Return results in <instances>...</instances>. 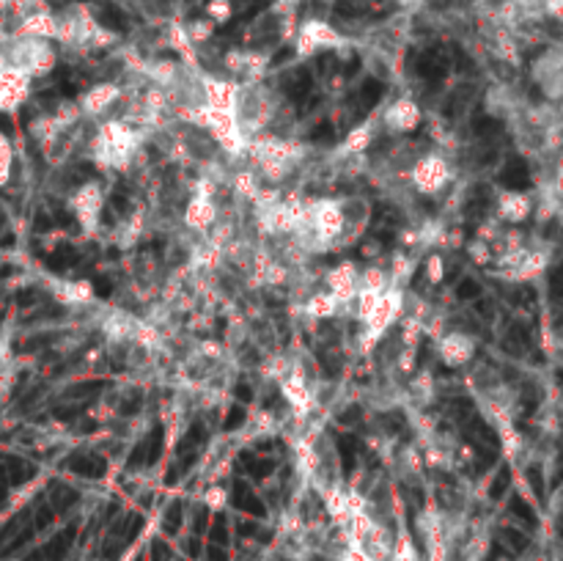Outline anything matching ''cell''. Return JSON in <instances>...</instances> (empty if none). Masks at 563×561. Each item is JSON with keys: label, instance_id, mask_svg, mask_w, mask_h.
I'll use <instances>...</instances> for the list:
<instances>
[{"label": "cell", "instance_id": "11", "mask_svg": "<svg viewBox=\"0 0 563 561\" xmlns=\"http://www.w3.org/2000/svg\"><path fill=\"white\" fill-rule=\"evenodd\" d=\"M426 273H429V281H431V284L443 281V259H440V257H431L429 265H426Z\"/></svg>", "mask_w": 563, "mask_h": 561}, {"label": "cell", "instance_id": "15", "mask_svg": "<svg viewBox=\"0 0 563 561\" xmlns=\"http://www.w3.org/2000/svg\"><path fill=\"white\" fill-rule=\"evenodd\" d=\"M399 4H401V6H415L418 0H399Z\"/></svg>", "mask_w": 563, "mask_h": 561}, {"label": "cell", "instance_id": "8", "mask_svg": "<svg viewBox=\"0 0 563 561\" xmlns=\"http://www.w3.org/2000/svg\"><path fill=\"white\" fill-rule=\"evenodd\" d=\"M207 17L217 25V23H228L234 17V4L231 0H209L207 4Z\"/></svg>", "mask_w": 563, "mask_h": 561}, {"label": "cell", "instance_id": "10", "mask_svg": "<svg viewBox=\"0 0 563 561\" xmlns=\"http://www.w3.org/2000/svg\"><path fill=\"white\" fill-rule=\"evenodd\" d=\"M204 501H207V507H209L212 512H220V510L226 507V501H228V495H226L223 487H209L207 495H204Z\"/></svg>", "mask_w": 563, "mask_h": 561}, {"label": "cell", "instance_id": "14", "mask_svg": "<svg viewBox=\"0 0 563 561\" xmlns=\"http://www.w3.org/2000/svg\"><path fill=\"white\" fill-rule=\"evenodd\" d=\"M12 6V0H0V12H6Z\"/></svg>", "mask_w": 563, "mask_h": 561}, {"label": "cell", "instance_id": "12", "mask_svg": "<svg viewBox=\"0 0 563 561\" xmlns=\"http://www.w3.org/2000/svg\"><path fill=\"white\" fill-rule=\"evenodd\" d=\"M544 12L549 14V17H560V12H563V0H544Z\"/></svg>", "mask_w": 563, "mask_h": 561}, {"label": "cell", "instance_id": "2", "mask_svg": "<svg viewBox=\"0 0 563 561\" xmlns=\"http://www.w3.org/2000/svg\"><path fill=\"white\" fill-rule=\"evenodd\" d=\"M412 182L420 187L423 193H434L448 182V165L440 157H423L412 168Z\"/></svg>", "mask_w": 563, "mask_h": 561}, {"label": "cell", "instance_id": "6", "mask_svg": "<svg viewBox=\"0 0 563 561\" xmlns=\"http://www.w3.org/2000/svg\"><path fill=\"white\" fill-rule=\"evenodd\" d=\"M118 97V89L115 86H110V83H99V86H94L88 94H86V99H83V108H86V113H102L113 99Z\"/></svg>", "mask_w": 563, "mask_h": 561}, {"label": "cell", "instance_id": "5", "mask_svg": "<svg viewBox=\"0 0 563 561\" xmlns=\"http://www.w3.org/2000/svg\"><path fill=\"white\" fill-rule=\"evenodd\" d=\"M497 207H500V215L506 220H525L531 215V199L522 196V193H503L497 199Z\"/></svg>", "mask_w": 563, "mask_h": 561}, {"label": "cell", "instance_id": "9", "mask_svg": "<svg viewBox=\"0 0 563 561\" xmlns=\"http://www.w3.org/2000/svg\"><path fill=\"white\" fill-rule=\"evenodd\" d=\"M12 160H14L12 144H9V138L4 133H0V187H4L9 182V176H12Z\"/></svg>", "mask_w": 563, "mask_h": 561}, {"label": "cell", "instance_id": "4", "mask_svg": "<svg viewBox=\"0 0 563 561\" xmlns=\"http://www.w3.org/2000/svg\"><path fill=\"white\" fill-rule=\"evenodd\" d=\"M418 118H420L418 108L412 102H407V99L391 105V110L385 113V124H391V130H399V133L412 130L415 124H418Z\"/></svg>", "mask_w": 563, "mask_h": 561}, {"label": "cell", "instance_id": "13", "mask_svg": "<svg viewBox=\"0 0 563 561\" xmlns=\"http://www.w3.org/2000/svg\"><path fill=\"white\" fill-rule=\"evenodd\" d=\"M429 561H448V558L443 556V550H431V556H429Z\"/></svg>", "mask_w": 563, "mask_h": 561}, {"label": "cell", "instance_id": "7", "mask_svg": "<svg viewBox=\"0 0 563 561\" xmlns=\"http://www.w3.org/2000/svg\"><path fill=\"white\" fill-rule=\"evenodd\" d=\"M184 33L190 39V44H204L212 39L215 33V23L209 17H201V20H193L190 25H184Z\"/></svg>", "mask_w": 563, "mask_h": 561}, {"label": "cell", "instance_id": "3", "mask_svg": "<svg viewBox=\"0 0 563 561\" xmlns=\"http://www.w3.org/2000/svg\"><path fill=\"white\" fill-rule=\"evenodd\" d=\"M440 355L448 366H459V363H467L473 358V339L462 331H454L448 333L443 341H440Z\"/></svg>", "mask_w": 563, "mask_h": 561}, {"label": "cell", "instance_id": "1", "mask_svg": "<svg viewBox=\"0 0 563 561\" xmlns=\"http://www.w3.org/2000/svg\"><path fill=\"white\" fill-rule=\"evenodd\" d=\"M344 44V36L330 25V23H322V20H305L300 25V33H297V52L300 55H314L319 50H330V47H341Z\"/></svg>", "mask_w": 563, "mask_h": 561}]
</instances>
